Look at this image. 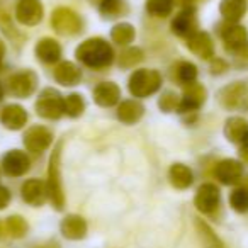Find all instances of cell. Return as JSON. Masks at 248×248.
Instances as JSON below:
<instances>
[{"label":"cell","mask_w":248,"mask_h":248,"mask_svg":"<svg viewBox=\"0 0 248 248\" xmlns=\"http://www.w3.org/2000/svg\"><path fill=\"white\" fill-rule=\"evenodd\" d=\"M223 39H224V45H226V48L230 49V51H234V53L248 51L247 29L238 26L236 22L223 29Z\"/></svg>","instance_id":"cell-1"},{"label":"cell","mask_w":248,"mask_h":248,"mask_svg":"<svg viewBox=\"0 0 248 248\" xmlns=\"http://www.w3.org/2000/svg\"><path fill=\"white\" fill-rule=\"evenodd\" d=\"M216 175L226 186L236 184L243 175V165L240 162H236V160H224V162H221L217 165Z\"/></svg>","instance_id":"cell-2"},{"label":"cell","mask_w":248,"mask_h":248,"mask_svg":"<svg viewBox=\"0 0 248 248\" xmlns=\"http://www.w3.org/2000/svg\"><path fill=\"white\" fill-rule=\"evenodd\" d=\"M196 204L202 213H211L219 204V190L213 184H206L199 189L196 197Z\"/></svg>","instance_id":"cell-3"},{"label":"cell","mask_w":248,"mask_h":248,"mask_svg":"<svg viewBox=\"0 0 248 248\" xmlns=\"http://www.w3.org/2000/svg\"><path fill=\"white\" fill-rule=\"evenodd\" d=\"M224 133H226L230 141L241 145L245 141V138L248 136V123L243 117H231V119H228Z\"/></svg>","instance_id":"cell-4"},{"label":"cell","mask_w":248,"mask_h":248,"mask_svg":"<svg viewBox=\"0 0 248 248\" xmlns=\"http://www.w3.org/2000/svg\"><path fill=\"white\" fill-rule=\"evenodd\" d=\"M219 9L226 21L236 22L247 12V4H245V0H223Z\"/></svg>","instance_id":"cell-5"},{"label":"cell","mask_w":248,"mask_h":248,"mask_svg":"<svg viewBox=\"0 0 248 248\" xmlns=\"http://www.w3.org/2000/svg\"><path fill=\"white\" fill-rule=\"evenodd\" d=\"M190 49L197 55H201L202 58H209L213 55V43H211V38L204 32L197 34L196 38L190 39Z\"/></svg>","instance_id":"cell-6"},{"label":"cell","mask_w":248,"mask_h":248,"mask_svg":"<svg viewBox=\"0 0 248 248\" xmlns=\"http://www.w3.org/2000/svg\"><path fill=\"white\" fill-rule=\"evenodd\" d=\"M231 206L236 213H247L248 211V189L247 187H238L231 192Z\"/></svg>","instance_id":"cell-7"},{"label":"cell","mask_w":248,"mask_h":248,"mask_svg":"<svg viewBox=\"0 0 248 248\" xmlns=\"http://www.w3.org/2000/svg\"><path fill=\"white\" fill-rule=\"evenodd\" d=\"M224 95H230V97H224V104H226V106H230V107L240 106L245 95V87L240 85V83H234V85L228 87V89L224 90Z\"/></svg>","instance_id":"cell-8"},{"label":"cell","mask_w":248,"mask_h":248,"mask_svg":"<svg viewBox=\"0 0 248 248\" xmlns=\"http://www.w3.org/2000/svg\"><path fill=\"white\" fill-rule=\"evenodd\" d=\"M204 95H206V93H204L202 87H199V85L192 87L186 95V106L187 107H199L204 100Z\"/></svg>","instance_id":"cell-9"},{"label":"cell","mask_w":248,"mask_h":248,"mask_svg":"<svg viewBox=\"0 0 248 248\" xmlns=\"http://www.w3.org/2000/svg\"><path fill=\"white\" fill-rule=\"evenodd\" d=\"M172 175H173V182L179 187H187L192 182V173H190L186 167H175Z\"/></svg>","instance_id":"cell-10"},{"label":"cell","mask_w":248,"mask_h":248,"mask_svg":"<svg viewBox=\"0 0 248 248\" xmlns=\"http://www.w3.org/2000/svg\"><path fill=\"white\" fill-rule=\"evenodd\" d=\"M180 75H182V78L186 80V82H192V80L197 77L196 66H192V65H189V63H186V65H182V70H180Z\"/></svg>","instance_id":"cell-11"}]
</instances>
